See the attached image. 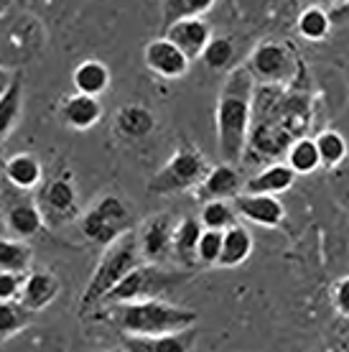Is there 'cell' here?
I'll return each instance as SVG.
<instances>
[{
  "mask_svg": "<svg viewBox=\"0 0 349 352\" xmlns=\"http://www.w3.org/2000/svg\"><path fill=\"white\" fill-rule=\"evenodd\" d=\"M255 77L247 64H237L227 72V80L219 89L217 113V151L219 159L227 164H240L247 151L250 125H253Z\"/></svg>",
  "mask_w": 349,
  "mask_h": 352,
  "instance_id": "obj_1",
  "label": "cell"
},
{
  "mask_svg": "<svg viewBox=\"0 0 349 352\" xmlns=\"http://www.w3.org/2000/svg\"><path fill=\"white\" fill-rule=\"evenodd\" d=\"M247 69L253 72L255 82H265V85H280L293 77V52L280 41H260L255 46L250 59H247Z\"/></svg>",
  "mask_w": 349,
  "mask_h": 352,
  "instance_id": "obj_7",
  "label": "cell"
},
{
  "mask_svg": "<svg viewBox=\"0 0 349 352\" xmlns=\"http://www.w3.org/2000/svg\"><path fill=\"white\" fill-rule=\"evenodd\" d=\"M194 344V327L171 335H125L122 350L128 352H186Z\"/></svg>",
  "mask_w": 349,
  "mask_h": 352,
  "instance_id": "obj_14",
  "label": "cell"
},
{
  "mask_svg": "<svg viewBox=\"0 0 349 352\" xmlns=\"http://www.w3.org/2000/svg\"><path fill=\"white\" fill-rule=\"evenodd\" d=\"M143 62L153 74L164 77V80H181L183 74L189 72L192 59L171 38L161 36V38H153V41L143 46Z\"/></svg>",
  "mask_w": 349,
  "mask_h": 352,
  "instance_id": "obj_9",
  "label": "cell"
},
{
  "mask_svg": "<svg viewBox=\"0 0 349 352\" xmlns=\"http://www.w3.org/2000/svg\"><path fill=\"white\" fill-rule=\"evenodd\" d=\"M201 232H204V225H201L199 217H186V220L176 222L174 240H171V256L176 258V263L181 265L199 263L196 248H199Z\"/></svg>",
  "mask_w": 349,
  "mask_h": 352,
  "instance_id": "obj_18",
  "label": "cell"
},
{
  "mask_svg": "<svg viewBox=\"0 0 349 352\" xmlns=\"http://www.w3.org/2000/svg\"><path fill=\"white\" fill-rule=\"evenodd\" d=\"M79 228L89 243L107 248L133 230V210L117 194H105L82 214Z\"/></svg>",
  "mask_w": 349,
  "mask_h": 352,
  "instance_id": "obj_4",
  "label": "cell"
},
{
  "mask_svg": "<svg viewBox=\"0 0 349 352\" xmlns=\"http://www.w3.org/2000/svg\"><path fill=\"white\" fill-rule=\"evenodd\" d=\"M10 80H13V74H10L8 69H3V67H0V95H3L5 89H8Z\"/></svg>",
  "mask_w": 349,
  "mask_h": 352,
  "instance_id": "obj_37",
  "label": "cell"
},
{
  "mask_svg": "<svg viewBox=\"0 0 349 352\" xmlns=\"http://www.w3.org/2000/svg\"><path fill=\"white\" fill-rule=\"evenodd\" d=\"M59 294V281L56 276L49 271H31L23 278V289H21V304L28 309V311H38V309H46L56 299Z\"/></svg>",
  "mask_w": 349,
  "mask_h": 352,
  "instance_id": "obj_16",
  "label": "cell"
},
{
  "mask_svg": "<svg viewBox=\"0 0 349 352\" xmlns=\"http://www.w3.org/2000/svg\"><path fill=\"white\" fill-rule=\"evenodd\" d=\"M110 317L125 335H171V332L192 329L199 314L194 309L176 307L150 296V299L113 304Z\"/></svg>",
  "mask_w": 349,
  "mask_h": 352,
  "instance_id": "obj_2",
  "label": "cell"
},
{
  "mask_svg": "<svg viewBox=\"0 0 349 352\" xmlns=\"http://www.w3.org/2000/svg\"><path fill=\"white\" fill-rule=\"evenodd\" d=\"M316 141V148H319V159H322V166L326 168H334L339 166L341 161L347 159V141H344V135L337 131H324L319 133L314 138Z\"/></svg>",
  "mask_w": 349,
  "mask_h": 352,
  "instance_id": "obj_29",
  "label": "cell"
},
{
  "mask_svg": "<svg viewBox=\"0 0 349 352\" xmlns=\"http://www.w3.org/2000/svg\"><path fill=\"white\" fill-rule=\"evenodd\" d=\"M168 281H176V276L161 271L158 263L148 265H135L131 273H125L120 281L115 283L113 289L105 294L102 304H125V301H138V299H150L166 289Z\"/></svg>",
  "mask_w": 349,
  "mask_h": 352,
  "instance_id": "obj_6",
  "label": "cell"
},
{
  "mask_svg": "<svg viewBox=\"0 0 349 352\" xmlns=\"http://www.w3.org/2000/svg\"><path fill=\"white\" fill-rule=\"evenodd\" d=\"M289 166L296 171V174H314L316 168L322 166V159H319V148H316L314 138H296V141L289 146Z\"/></svg>",
  "mask_w": 349,
  "mask_h": 352,
  "instance_id": "obj_25",
  "label": "cell"
},
{
  "mask_svg": "<svg viewBox=\"0 0 349 352\" xmlns=\"http://www.w3.org/2000/svg\"><path fill=\"white\" fill-rule=\"evenodd\" d=\"M329 16H332V23H339V21H349V0H341L339 6H334Z\"/></svg>",
  "mask_w": 349,
  "mask_h": 352,
  "instance_id": "obj_36",
  "label": "cell"
},
{
  "mask_svg": "<svg viewBox=\"0 0 349 352\" xmlns=\"http://www.w3.org/2000/svg\"><path fill=\"white\" fill-rule=\"evenodd\" d=\"M166 38H171L179 49H181L189 59H199L204 46L210 44L212 38V26L201 16L194 18H179L166 23Z\"/></svg>",
  "mask_w": 349,
  "mask_h": 352,
  "instance_id": "obj_11",
  "label": "cell"
},
{
  "mask_svg": "<svg viewBox=\"0 0 349 352\" xmlns=\"http://www.w3.org/2000/svg\"><path fill=\"white\" fill-rule=\"evenodd\" d=\"M243 186L245 182L237 174L235 164L222 161L219 166H210L207 176L201 179L194 192H196L201 202H210V199H235Z\"/></svg>",
  "mask_w": 349,
  "mask_h": 352,
  "instance_id": "obj_12",
  "label": "cell"
},
{
  "mask_svg": "<svg viewBox=\"0 0 349 352\" xmlns=\"http://www.w3.org/2000/svg\"><path fill=\"white\" fill-rule=\"evenodd\" d=\"M253 253V235L247 232V228L243 225H229L225 230V238H222V253H219L217 265L222 268H237L243 265Z\"/></svg>",
  "mask_w": 349,
  "mask_h": 352,
  "instance_id": "obj_21",
  "label": "cell"
},
{
  "mask_svg": "<svg viewBox=\"0 0 349 352\" xmlns=\"http://www.w3.org/2000/svg\"><path fill=\"white\" fill-rule=\"evenodd\" d=\"M207 171H210V164H207V159L201 156L199 151L183 146L166 161V166L150 179L148 192L161 194V197L176 192H189V189L199 186V182L207 176Z\"/></svg>",
  "mask_w": 349,
  "mask_h": 352,
  "instance_id": "obj_5",
  "label": "cell"
},
{
  "mask_svg": "<svg viewBox=\"0 0 349 352\" xmlns=\"http://www.w3.org/2000/svg\"><path fill=\"white\" fill-rule=\"evenodd\" d=\"M44 212H41V204L36 202H16L10 204L8 212H5V225L13 235L18 238H34L44 230Z\"/></svg>",
  "mask_w": 349,
  "mask_h": 352,
  "instance_id": "obj_19",
  "label": "cell"
},
{
  "mask_svg": "<svg viewBox=\"0 0 349 352\" xmlns=\"http://www.w3.org/2000/svg\"><path fill=\"white\" fill-rule=\"evenodd\" d=\"M71 82H74L77 92L100 97L110 87V69L100 59H85L82 64H77V69L71 74Z\"/></svg>",
  "mask_w": 349,
  "mask_h": 352,
  "instance_id": "obj_24",
  "label": "cell"
},
{
  "mask_svg": "<svg viewBox=\"0 0 349 352\" xmlns=\"http://www.w3.org/2000/svg\"><path fill=\"white\" fill-rule=\"evenodd\" d=\"M214 3L217 0H161V16H164V23H171L179 18L204 16Z\"/></svg>",
  "mask_w": 349,
  "mask_h": 352,
  "instance_id": "obj_31",
  "label": "cell"
},
{
  "mask_svg": "<svg viewBox=\"0 0 349 352\" xmlns=\"http://www.w3.org/2000/svg\"><path fill=\"white\" fill-rule=\"evenodd\" d=\"M176 220L171 212H156L138 230L140 256L148 263H161L171 256V240H174Z\"/></svg>",
  "mask_w": 349,
  "mask_h": 352,
  "instance_id": "obj_8",
  "label": "cell"
},
{
  "mask_svg": "<svg viewBox=\"0 0 349 352\" xmlns=\"http://www.w3.org/2000/svg\"><path fill=\"white\" fill-rule=\"evenodd\" d=\"M199 220L204 228L227 230L229 225L237 222V210L235 204H229L227 199H210V202H204V207H201Z\"/></svg>",
  "mask_w": 349,
  "mask_h": 352,
  "instance_id": "obj_30",
  "label": "cell"
},
{
  "mask_svg": "<svg viewBox=\"0 0 349 352\" xmlns=\"http://www.w3.org/2000/svg\"><path fill=\"white\" fill-rule=\"evenodd\" d=\"M296 171L289 164H273L265 166L260 174H255L253 179L245 182V192L253 194H283L289 192L293 182H296Z\"/></svg>",
  "mask_w": 349,
  "mask_h": 352,
  "instance_id": "obj_20",
  "label": "cell"
},
{
  "mask_svg": "<svg viewBox=\"0 0 349 352\" xmlns=\"http://www.w3.org/2000/svg\"><path fill=\"white\" fill-rule=\"evenodd\" d=\"M222 238H225V230L204 228L199 238V248H196V258H199L201 265H217L219 253H222Z\"/></svg>",
  "mask_w": 349,
  "mask_h": 352,
  "instance_id": "obj_33",
  "label": "cell"
},
{
  "mask_svg": "<svg viewBox=\"0 0 349 352\" xmlns=\"http://www.w3.org/2000/svg\"><path fill=\"white\" fill-rule=\"evenodd\" d=\"M296 28L306 41H324V38L329 36V31H332V16H329L322 6L306 8L304 13L298 16Z\"/></svg>",
  "mask_w": 349,
  "mask_h": 352,
  "instance_id": "obj_26",
  "label": "cell"
},
{
  "mask_svg": "<svg viewBox=\"0 0 349 352\" xmlns=\"http://www.w3.org/2000/svg\"><path fill=\"white\" fill-rule=\"evenodd\" d=\"M21 113H23V77L21 72H16L8 89L0 95V143L13 133Z\"/></svg>",
  "mask_w": 349,
  "mask_h": 352,
  "instance_id": "obj_23",
  "label": "cell"
},
{
  "mask_svg": "<svg viewBox=\"0 0 349 352\" xmlns=\"http://www.w3.org/2000/svg\"><path fill=\"white\" fill-rule=\"evenodd\" d=\"M28 324V309L23 304L13 301H0V337H10L21 332Z\"/></svg>",
  "mask_w": 349,
  "mask_h": 352,
  "instance_id": "obj_32",
  "label": "cell"
},
{
  "mask_svg": "<svg viewBox=\"0 0 349 352\" xmlns=\"http://www.w3.org/2000/svg\"><path fill=\"white\" fill-rule=\"evenodd\" d=\"M3 171H5V179L10 184L18 186V189H36L44 179V168H41V161L31 156V153H16L10 156L5 164H3Z\"/></svg>",
  "mask_w": 349,
  "mask_h": 352,
  "instance_id": "obj_22",
  "label": "cell"
},
{
  "mask_svg": "<svg viewBox=\"0 0 349 352\" xmlns=\"http://www.w3.org/2000/svg\"><path fill=\"white\" fill-rule=\"evenodd\" d=\"M138 258H140V248H138V238L133 235V230L125 232L122 238L115 240L113 245H107L102 258H100V263H97L95 273H92V278H89L87 289H85L82 299H79L82 314L89 311L92 307H97V304H102L107 291L113 289L125 273H131L138 265Z\"/></svg>",
  "mask_w": 349,
  "mask_h": 352,
  "instance_id": "obj_3",
  "label": "cell"
},
{
  "mask_svg": "<svg viewBox=\"0 0 349 352\" xmlns=\"http://www.w3.org/2000/svg\"><path fill=\"white\" fill-rule=\"evenodd\" d=\"M156 128V115L143 105H125L115 115V133L125 141H140Z\"/></svg>",
  "mask_w": 349,
  "mask_h": 352,
  "instance_id": "obj_17",
  "label": "cell"
},
{
  "mask_svg": "<svg viewBox=\"0 0 349 352\" xmlns=\"http://www.w3.org/2000/svg\"><path fill=\"white\" fill-rule=\"evenodd\" d=\"M31 256L34 250L28 243L21 240H8L0 238V268L3 271H13V273H26L28 265H31Z\"/></svg>",
  "mask_w": 349,
  "mask_h": 352,
  "instance_id": "obj_27",
  "label": "cell"
},
{
  "mask_svg": "<svg viewBox=\"0 0 349 352\" xmlns=\"http://www.w3.org/2000/svg\"><path fill=\"white\" fill-rule=\"evenodd\" d=\"M319 6H334V3H339V0H316Z\"/></svg>",
  "mask_w": 349,
  "mask_h": 352,
  "instance_id": "obj_38",
  "label": "cell"
},
{
  "mask_svg": "<svg viewBox=\"0 0 349 352\" xmlns=\"http://www.w3.org/2000/svg\"><path fill=\"white\" fill-rule=\"evenodd\" d=\"M332 304H334V309L339 311L341 317L349 319V276H344V278H339V281L334 283Z\"/></svg>",
  "mask_w": 349,
  "mask_h": 352,
  "instance_id": "obj_35",
  "label": "cell"
},
{
  "mask_svg": "<svg viewBox=\"0 0 349 352\" xmlns=\"http://www.w3.org/2000/svg\"><path fill=\"white\" fill-rule=\"evenodd\" d=\"M61 120L74 131H89L102 120V105L95 95L74 92L61 105Z\"/></svg>",
  "mask_w": 349,
  "mask_h": 352,
  "instance_id": "obj_15",
  "label": "cell"
},
{
  "mask_svg": "<svg viewBox=\"0 0 349 352\" xmlns=\"http://www.w3.org/2000/svg\"><path fill=\"white\" fill-rule=\"evenodd\" d=\"M199 59L212 72H225L227 67H232V59H235V44H232V38H227V36H212L210 44L204 46Z\"/></svg>",
  "mask_w": 349,
  "mask_h": 352,
  "instance_id": "obj_28",
  "label": "cell"
},
{
  "mask_svg": "<svg viewBox=\"0 0 349 352\" xmlns=\"http://www.w3.org/2000/svg\"><path fill=\"white\" fill-rule=\"evenodd\" d=\"M41 212L44 217H52L54 222H64L77 217V189L69 179H52L41 192Z\"/></svg>",
  "mask_w": 349,
  "mask_h": 352,
  "instance_id": "obj_13",
  "label": "cell"
},
{
  "mask_svg": "<svg viewBox=\"0 0 349 352\" xmlns=\"http://www.w3.org/2000/svg\"><path fill=\"white\" fill-rule=\"evenodd\" d=\"M232 204H235L240 217H245L247 222H255V225H262V228H278L280 222L286 220V207L280 204L278 194L245 192L237 194Z\"/></svg>",
  "mask_w": 349,
  "mask_h": 352,
  "instance_id": "obj_10",
  "label": "cell"
},
{
  "mask_svg": "<svg viewBox=\"0 0 349 352\" xmlns=\"http://www.w3.org/2000/svg\"><path fill=\"white\" fill-rule=\"evenodd\" d=\"M23 289V273L3 271L0 268V301H13Z\"/></svg>",
  "mask_w": 349,
  "mask_h": 352,
  "instance_id": "obj_34",
  "label": "cell"
}]
</instances>
